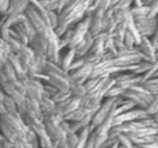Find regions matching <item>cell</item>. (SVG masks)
Listing matches in <instances>:
<instances>
[{
  "mask_svg": "<svg viewBox=\"0 0 158 148\" xmlns=\"http://www.w3.org/2000/svg\"><path fill=\"white\" fill-rule=\"evenodd\" d=\"M10 28H11V30H13V35L15 36L18 40H21L24 44H29V42L32 40L36 35L32 24L29 22V19L27 18L25 14H19L18 17H15Z\"/></svg>",
  "mask_w": 158,
  "mask_h": 148,
  "instance_id": "2",
  "label": "cell"
},
{
  "mask_svg": "<svg viewBox=\"0 0 158 148\" xmlns=\"http://www.w3.org/2000/svg\"><path fill=\"white\" fill-rule=\"evenodd\" d=\"M86 115H89L87 111H86V108H85L83 105L79 104V107L77 108V110H74L71 114H68L64 119H65V121H69V122H74V121H79V119L85 118Z\"/></svg>",
  "mask_w": 158,
  "mask_h": 148,
  "instance_id": "19",
  "label": "cell"
},
{
  "mask_svg": "<svg viewBox=\"0 0 158 148\" xmlns=\"http://www.w3.org/2000/svg\"><path fill=\"white\" fill-rule=\"evenodd\" d=\"M132 148H140L139 146H133V147H132Z\"/></svg>",
  "mask_w": 158,
  "mask_h": 148,
  "instance_id": "34",
  "label": "cell"
},
{
  "mask_svg": "<svg viewBox=\"0 0 158 148\" xmlns=\"http://www.w3.org/2000/svg\"><path fill=\"white\" fill-rule=\"evenodd\" d=\"M69 97H71L69 89H67V90H58L57 93L53 96V101H54L56 104H58V102H61V101H65V100L69 98Z\"/></svg>",
  "mask_w": 158,
  "mask_h": 148,
  "instance_id": "26",
  "label": "cell"
},
{
  "mask_svg": "<svg viewBox=\"0 0 158 148\" xmlns=\"http://www.w3.org/2000/svg\"><path fill=\"white\" fill-rule=\"evenodd\" d=\"M156 58H157V61H158V51H156Z\"/></svg>",
  "mask_w": 158,
  "mask_h": 148,
  "instance_id": "33",
  "label": "cell"
},
{
  "mask_svg": "<svg viewBox=\"0 0 158 148\" xmlns=\"http://www.w3.org/2000/svg\"><path fill=\"white\" fill-rule=\"evenodd\" d=\"M137 50L142 53L143 60L144 61H150V62H156V49L153 46V42H151L150 38H146V36H142V40L137 44Z\"/></svg>",
  "mask_w": 158,
  "mask_h": 148,
  "instance_id": "9",
  "label": "cell"
},
{
  "mask_svg": "<svg viewBox=\"0 0 158 148\" xmlns=\"http://www.w3.org/2000/svg\"><path fill=\"white\" fill-rule=\"evenodd\" d=\"M110 148H119V147H118V144H114V146H111Z\"/></svg>",
  "mask_w": 158,
  "mask_h": 148,
  "instance_id": "31",
  "label": "cell"
},
{
  "mask_svg": "<svg viewBox=\"0 0 158 148\" xmlns=\"http://www.w3.org/2000/svg\"><path fill=\"white\" fill-rule=\"evenodd\" d=\"M115 98H117V97H108V98H104L103 101H101V104H100V107H98V110L96 111L94 114H93V115H92V119H90V125H89L90 130L96 129L98 125L104 122V119L108 116L110 111H111L112 105H114Z\"/></svg>",
  "mask_w": 158,
  "mask_h": 148,
  "instance_id": "5",
  "label": "cell"
},
{
  "mask_svg": "<svg viewBox=\"0 0 158 148\" xmlns=\"http://www.w3.org/2000/svg\"><path fill=\"white\" fill-rule=\"evenodd\" d=\"M133 21H135L137 30H139V33L142 36H146V38H151L158 26L157 17H150V15L135 17Z\"/></svg>",
  "mask_w": 158,
  "mask_h": 148,
  "instance_id": "6",
  "label": "cell"
},
{
  "mask_svg": "<svg viewBox=\"0 0 158 148\" xmlns=\"http://www.w3.org/2000/svg\"><path fill=\"white\" fill-rule=\"evenodd\" d=\"M10 53H11V50H10V47H8L7 42L0 38V66L7 61V57Z\"/></svg>",
  "mask_w": 158,
  "mask_h": 148,
  "instance_id": "25",
  "label": "cell"
},
{
  "mask_svg": "<svg viewBox=\"0 0 158 148\" xmlns=\"http://www.w3.org/2000/svg\"><path fill=\"white\" fill-rule=\"evenodd\" d=\"M21 80L24 83L27 97L40 100V97L43 96V82L40 79H38V78H28V76H25Z\"/></svg>",
  "mask_w": 158,
  "mask_h": 148,
  "instance_id": "8",
  "label": "cell"
},
{
  "mask_svg": "<svg viewBox=\"0 0 158 148\" xmlns=\"http://www.w3.org/2000/svg\"><path fill=\"white\" fill-rule=\"evenodd\" d=\"M144 118H150L144 108L140 107H133L131 110L121 112L118 115H115L112 118V126H117L121 123H126V122H132V121H139V119H144Z\"/></svg>",
  "mask_w": 158,
  "mask_h": 148,
  "instance_id": "4",
  "label": "cell"
},
{
  "mask_svg": "<svg viewBox=\"0 0 158 148\" xmlns=\"http://www.w3.org/2000/svg\"><path fill=\"white\" fill-rule=\"evenodd\" d=\"M93 65H94L93 62H90V61H86V62H85L82 66H79V68L74 69V71L68 72V74H69V76H71V79L74 80V82L83 83L85 80L89 79L90 75H92Z\"/></svg>",
  "mask_w": 158,
  "mask_h": 148,
  "instance_id": "11",
  "label": "cell"
},
{
  "mask_svg": "<svg viewBox=\"0 0 158 148\" xmlns=\"http://www.w3.org/2000/svg\"><path fill=\"white\" fill-rule=\"evenodd\" d=\"M93 40H94V36H93L90 32H87L86 35L83 36V39H82L77 46L74 47L75 55H77V57H85V55H86V53L89 51V49L92 47Z\"/></svg>",
  "mask_w": 158,
  "mask_h": 148,
  "instance_id": "16",
  "label": "cell"
},
{
  "mask_svg": "<svg viewBox=\"0 0 158 148\" xmlns=\"http://www.w3.org/2000/svg\"><path fill=\"white\" fill-rule=\"evenodd\" d=\"M89 15V32L93 36H97L98 33L103 32V15H104V10L97 8L93 13L87 14Z\"/></svg>",
  "mask_w": 158,
  "mask_h": 148,
  "instance_id": "10",
  "label": "cell"
},
{
  "mask_svg": "<svg viewBox=\"0 0 158 148\" xmlns=\"http://www.w3.org/2000/svg\"><path fill=\"white\" fill-rule=\"evenodd\" d=\"M156 100H157V101H158V96H156Z\"/></svg>",
  "mask_w": 158,
  "mask_h": 148,
  "instance_id": "35",
  "label": "cell"
},
{
  "mask_svg": "<svg viewBox=\"0 0 158 148\" xmlns=\"http://www.w3.org/2000/svg\"><path fill=\"white\" fill-rule=\"evenodd\" d=\"M17 57H18L24 71H27V68L33 62V60H35V53H33V50L31 49L28 44H24V46L19 49V51L17 53Z\"/></svg>",
  "mask_w": 158,
  "mask_h": 148,
  "instance_id": "14",
  "label": "cell"
},
{
  "mask_svg": "<svg viewBox=\"0 0 158 148\" xmlns=\"http://www.w3.org/2000/svg\"><path fill=\"white\" fill-rule=\"evenodd\" d=\"M93 0H69L61 11H58V24L54 28V33L60 38L64 35L71 25L81 21L85 15H87L90 4Z\"/></svg>",
  "mask_w": 158,
  "mask_h": 148,
  "instance_id": "1",
  "label": "cell"
},
{
  "mask_svg": "<svg viewBox=\"0 0 158 148\" xmlns=\"http://www.w3.org/2000/svg\"><path fill=\"white\" fill-rule=\"evenodd\" d=\"M112 0H93L92 4H90L89 10H87V14L93 13L94 10H97V8H101V10H107V8L111 6Z\"/></svg>",
  "mask_w": 158,
  "mask_h": 148,
  "instance_id": "24",
  "label": "cell"
},
{
  "mask_svg": "<svg viewBox=\"0 0 158 148\" xmlns=\"http://www.w3.org/2000/svg\"><path fill=\"white\" fill-rule=\"evenodd\" d=\"M79 107V98H75V97H69V98H67L65 101H61L58 102V104H56L54 110L57 111L58 114H60L63 118H65L68 114H71L74 110H77Z\"/></svg>",
  "mask_w": 158,
  "mask_h": 148,
  "instance_id": "13",
  "label": "cell"
},
{
  "mask_svg": "<svg viewBox=\"0 0 158 148\" xmlns=\"http://www.w3.org/2000/svg\"><path fill=\"white\" fill-rule=\"evenodd\" d=\"M29 3L31 0H10V7H8L6 15L10 17V18H15L19 14H24Z\"/></svg>",
  "mask_w": 158,
  "mask_h": 148,
  "instance_id": "15",
  "label": "cell"
},
{
  "mask_svg": "<svg viewBox=\"0 0 158 148\" xmlns=\"http://www.w3.org/2000/svg\"><path fill=\"white\" fill-rule=\"evenodd\" d=\"M83 148H94V138H93L92 133H90L89 138H87V141H86V144L83 146Z\"/></svg>",
  "mask_w": 158,
  "mask_h": 148,
  "instance_id": "30",
  "label": "cell"
},
{
  "mask_svg": "<svg viewBox=\"0 0 158 148\" xmlns=\"http://www.w3.org/2000/svg\"><path fill=\"white\" fill-rule=\"evenodd\" d=\"M57 91H58L57 87H54V86L49 85V83H43V96L53 98V96H54Z\"/></svg>",
  "mask_w": 158,
  "mask_h": 148,
  "instance_id": "27",
  "label": "cell"
},
{
  "mask_svg": "<svg viewBox=\"0 0 158 148\" xmlns=\"http://www.w3.org/2000/svg\"><path fill=\"white\" fill-rule=\"evenodd\" d=\"M69 2V0H63V3H64V4H67V3H68Z\"/></svg>",
  "mask_w": 158,
  "mask_h": 148,
  "instance_id": "32",
  "label": "cell"
},
{
  "mask_svg": "<svg viewBox=\"0 0 158 148\" xmlns=\"http://www.w3.org/2000/svg\"><path fill=\"white\" fill-rule=\"evenodd\" d=\"M69 91H71V96L75 97V98L81 100L82 97L86 94V89H85L83 83H78V82H72L69 85Z\"/></svg>",
  "mask_w": 158,
  "mask_h": 148,
  "instance_id": "20",
  "label": "cell"
},
{
  "mask_svg": "<svg viewBox=\"0 0 158 148\" xmlns=\"http://www.w3.org/2000/svg\"><path fill=\"white\" fill-rule=\"evenodd\" d=\"M10 7V0H0V15H6Z\"/></svg>",
  "mask_w": 158,
  "mask_h": 148,
  "instance_id": "29",
  "label": "cell"
},
{
  "mask_svg": "<svg viewBox=\"0 0 158 148\" xmlns=\"http://www.w3.org/2000/svg\"><path fill=\"white\" fill-rule=\"evenodd\" d=\"M25 115L31 116L33 119H39V121H43V114H42L40 105H39V100L36 98H31L27 97L25 100Z\"/></svg>",
  "mask_w": 158,
  "mask_h": 148,
  "instance_id": "12",
  "label": "cell"
},
{
  "mask_svg": "<svg viewBox=\"0 0 158 148\" xmlns=\"http://www.w3.org/2000/svg\"><path fill=\"white\" fill-rule=\"evenodd\" d=\"M123 44H125L126 49H133V47H136V40H135V38L128 32V30L125 32V38H123Z\"/></svg>",
  "mask_w": 158,
  "mask_h": 148,
  "instance_id": "28",
  "label": "cell"
},
{
  "mask_svg": "<svg viewBox=\"0 0 158 148\" xmlns=\"http://www.w3.org/2000/svg\"><path fill=\"white\" fill-rule=\"evenodd\" d=\"M121 96H122L123 98H126L128 101L133 102L135 107H140V108H146L153 100H156V97L148 90H146L143 85L132 86L131 89L123 91Z\"/></svg>",
  "mask_w": 158,
  "mask_h": 148,
  "instance_id": "3",
  "label": "cell"
},
{
  "mask_svg": "<svg viewBox=\"0 0 158 148\" xmlns=\"http://www.w3.org/2000/svg\"><path fill=\"white\" fill-rule=\"evenodd\" d=\"M75 50L74 49H64L60 51V58L57 61V65L61 66L64 71L68 72L69 69V65L72 64V61L75 60Z\"/></svg>",
  "mask_w": 158,
  "mask_h": 148,
  "instance_id": "17",
  "label": "cell"
},
{
  "mask_svg": "<svg viewBox=\"0 0 158 148\" xmlns=\"http://www.w3.org/2000/svg\"><path fill=\"white\" fill-rule=\"evenodd\" d=\"M90 119H92V115H86L85 118L79 119V121H74V122H69L71 123V132L78 133L79 130H82L83 127L89 126L90 125Z\"/></svg>",
  "mask_w": 158,
  "mask_h": 148,
  "instance_id": "22",
  "label": "cell"
},
{
  "mask_svg": "<svg viewBox=\"0 0 158 148\" xmlns=\"http://www.w3.org/2000/svg\"><path fill=\"white\" fill-rule=\"evenodd\" d=\"M2 105H3V108L6 110V114H17V112H18V111H17V107H15L14 100L11 98L10 96H7V94H4V97H3Z\"/></svg>",
  "mask_w": 158,
  "mask_h": 148,
  "instance_id": "23",
  "label": "cell"
},
{
  "mask_svg": "<svg viewBox=\"0 0 158 148\" xmlns=\"http://www.w3.org/2000/svg\"><path fill=\"white\" fill-rule=\"evenodd\" d=\"M142 75H135L133 72H121L114 75V85L122 90H128L135 85H142Z\"/></svg>",
  "mask_w": 158,
  "mask_h": 148,
  "instance_id": "7",
  "label": "cell"
},
{
  "mask_svg": "<svg viewBox=\"0 0 158 148\" xmlns=\"http://www.w3.org/2000/svg\"><path fill=\"white\" fill-rule=\"evenodd\" d=\"M39 105H40L42 114H43V116H44L46 114L52 112L53 108L56 107V102L53 101V98H50V97L42 96V97H40V100H39Z\"/></svg>",
  "mask_w": 158,
  "mask_h": 148,
  "instance_id": "18",
  "label": "cell"
},
{
  "mask_svg": "<svg viewBox=\"0 0 158 148\" xmlns=\"http://www.w3.org/2000/svg\"><path fill=\"white\" fill-rule=\"evenodd\" d=\"M40 4L43 6L46 10H52V11H61V8L64 7V3L63 0H39Z\"/></svg>",
  "mask_w": 158,
  "mask_h": 148,
  "instance_id": "21",
  "label": "cell"
}]
</instances>
